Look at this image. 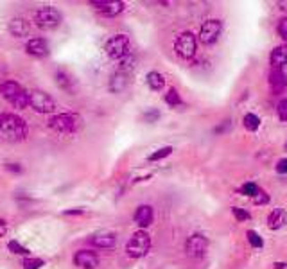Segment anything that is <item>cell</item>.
<instances>
[{"instance_id": "obj_3", "label": "cell", "mask_w": 287, "mask_h": 269, "mask_svg": "<svg viewBox=\"0 0 287 269\" xmlns=\"http://www.w3.org/2000/svg\"><path fill=\"white\" fill-rule=\"evenodd\" d=\"M149 248H151V237L148 232L138 230L129 237L128 244H126V255L129 258H142L148 255Z\"/></svg>"}, {"instance_id": "obj_24", "label": "cell", "mask_w": 287, "mask_h": 269, "mask_svg": "<svg viewBox=\"0 0 287 269\" xmlns=\"http://www.w3.org/2000/svg\"><path fill=\"white\" fill-rule=\"evenodd\" d=\"M163 101H165L169 106H173V108H176V106L181 104V97H180V94L176 92V88H169L167 94H165V97H163Z\"/></svg>"}, {"instance_id": "obj_33", "label": "cell", "mask_w": 287, "mask_h": 269, "mask_svg": "<svg viewBox=\"0 0 287 269\" xmlns=\"http://www.w3.org/2000/svg\"><path fill=\"white\" fill-rule=\"evenodd\" d=\"M158 117H160V113L156 111V109H149V111L144 113V120H146V122H155Z\"/></svg>"}, {"instance_id": "obj_28", "label": "cell", "mask_w": 287, "mask_h": 269, "mask_svg": "<svg viewBox=\"0 0 287 269\" xmlns=\"http://www.w3.org/2000/svg\"><path fill=\"white\" fill-rule=\"evenodd\" d=\"M246 235H248V240H250V244L253 248H262V246H264V240L260 239V235H258L257 232H253V230H248Z\"/></svg>"}, {"instance_id": "obj_38", "label": "cell", "mask_w": 287, "mask_h": 269, "mask_svg": "<svg viewBox=\"0 0 287 269\" xmlns=\"http://www.w3.org/2000/svg\"><path fill=\"white\" fill-rule=\"evenodd\" d=\"M8 233V222L4 219H0V237H4Z\"/></svg>"}, {"instance_id": "obj_4", "label": "cell", "mask_w": 287, "mask_h": 269, "mask_svg": "<svg viewBox=\"0 0 287 269\" xmlns=\"http://www.w3.org/2000/svg\"><path fill=\"white\" fill-rule=\"evenodd\" d=\"M63 15L58 8H52V6H43L34 13V24H36L40 29L43 31H52L61 24Z\"/></svg>"}, {"instance_id": "obj_2", "label": "cell", "mask_w": 287, "mask_h": 269, "mask_svg": "<svg viewBox=\"0 0 287 269\" xmlns=\"http://www.w3.org/2000/svg\"><path fill=\"white\" fill-rule=\"evenodd\" d=\"M0 94L11 106L18 109H23L29 106V92L15 79H6L0 84Z\"/></svg>"}, {"instance_id": "obj_19", "label": "cell", "mask_w": 287, "mask_h": 269, "mask_svg": "<svg viewBox=\"0 0 287 269\" xmlns=\"http://www.w3.org/2000/svg\"><path fill=\"white\" fill-rule=\"evenodd\" d=\"M29 22H27L26 18H20V16H16V18H13L11 22H9V33L13 34L15 38H23L29 34Z\"/></svg>"}, {"instance_id": "obj_39", "label": "cell", "mask_w": 287, "mask_h": 269, "mask_svg": "<svg viewBox=\"0 0 287 269\" xmlns=\"http://www.w3.org/2000/svg\"><path fill=\"white\" fill-rule=\"evenodd\" d=\"M278 6H280V9H282L283 13H287V2H280Z\"/></svg>"}, {"instance_id": "obj_37", "label": "cell", "mask_w": 287, "mask_h": 269, "mask_svg": "<svg viewBox=\"0 0 287 269\" xmlns=\"http://www.w3.org/2000/svg\"><path fill=\"white\" fill-rule=\"evenodd\" d=\"M63 214L65 215H83L85 210H83V208H70V210H65Z\"/></svg>"}, {"instance_id": "obj_14", "label": "cell", "mask_w": 287, "mask_h": 269, "mask_svg": "<svg viewBox=\"0 0 287 269\" xmlns=\"http://www.w3.org/2000/svg\"><path fill=\"white\" fill-rule=\"evenodd\" d=\"M135 222L140 226V228H148V226L153 225V219H155V210H153L151 205H140L135 210V215H133Z\"/></svg>"}, {"instance_id": "obj_36", "label": "cell", "mask_w": 287, "mask_h": 269, "mask_svg": "<svg viewBox=\"0 0 287 269\" xmlns=\"http://www.w3.org/2000/svg\"><path fill=\"white\" fill-rule=\"evenodd\" d=\"M268 199H269V197L266 196L264 192H260V190H258V194H257V196H255V201H257L258 205H264V203H268Z\"/></svg>"}, {"instance_id": "obj_18", "label": "cell", "mask_w": 287, "mask_h": 269, "mask_svg": "<svg viewBox=\"0 0 287 269\" xmlns=\"http://www.w3.org/2000/svg\"><path fill=\"white\" fill-rule=\"evenodd\" d=\"M269 63H271V70H282V66L287 65V45L273 49L269 54Z\"/></svg>"}, {"instance_id": "obj_20", "label": "cell", "mask_w": 287, "mask_h": 269, "mask_svg": "<svg viewBox=\"0 0 287 269\" xmlns=\"http://www.w3.org/2000/svg\"><path fill=\"white\" fill-rule=\"evenodd\" d=\"M128 83H129L128 74L118 70V72H115L110 79V92L111 94H121V92H124L126 88H128Z\"/></svg>"}, {"instance_id": "obj_23", "label": "cell", "mask_w": 287, "mask_h": 269, "mask_svg": "<svg viewBox=\"0 0 287 269\" xmlns=\"http://www.w3.org/2000/svg\"><path fill=\"white\" fill-rule=\"evenodd\" d=\"M243 124L248 131H257L258 126H260V119H258L255 113H246L243 119Z\"/></svg>"}, {"instance_id": "obj_6", "label": "cell", "mask_w": 287, "mask_h": 269, "mask_svg": "<svg viewBox=\"0 0 287 269\" xmlns=\"http://www.w3.org/2000/svg\"><path fill=\"white\" fill-rule=\"evenodd\" d=\"M129 36L126 34H113L110 40L104 43V52L110 59H124L129 54Z\"/></svg>"}, {"instance_id": "obj_21", "label": "cell", "mask_w": 287, "mask_h": 269, "mask_svg": "<svg viewBox=\"0 0 287 269\" xmlns=\"http://www.w3.org/2000/svg\"><path fill=\"white\" fill-rule=\"evenodd\" d=\"M287 222V212L283 208H275L268 215V226L271 230H280Z\"/></svg>"}, {"instance_id": "obj_25", "label": "cell", "mask_w": 287, "mask_h": 269, "mask_svg": "<svg viewBox=\"0 0 287 269\" xmlns=\"http://www.w3.org/2000/svg\"><path fill=\"white\" fill-rule=\"evenodd\" d=\"M22 269H40L45 265V260L43 258H31V257H26L22 260Z\"/></svg>"}, {"instance_id": "obj_35", "label": "cell", "mask_w": 287, "mask_h": 269, "mask_svg": "<svg viewBox=\"0 0 287 269\" xmlns=\"http://www.w3.org/2000/svg\"><path fill=\"white\" fill-rule=\"evenodd\" d=\"M276 172H280V174H285V172H287V158H283V160H280L278 164H276Z\"/></svg>"}, {"instance_id": "obj_40", "label": "cell", "mask_w": 287, "mask_h": 269, "mask_svg": "<svg viewBox=\"0 0 287 269\" xmlns=\"http://www.w3.org/2000/svg\"><path fill=\"white\" fill-rule=\"evenodd\" d=\"M275 267L276 269H282V267H285V264H283V262H278V264H275Z\"/></svg>"}, {"instance_id": "obj_29", "label": "cell", "mask_w": 287, "mask_h": 269, "mask_svg": "<svg viewBox=\"0 0 287 269\" xmlns=\"http://www.w3.org/2000/svg\"><path fill=\"white\" fill-rule=\"evenodd\" d=\"M241 192L246 194V196H253L255 197L258 194V187L255 185V183H244L243 189H241Z\"/></svg>"}, {"instance_id": "obj_7", "label": "cell", "mask_w": 287, "mask_h": 269, "mask_svg": "<svg viewBox=\"0 0 287 269\" xmlns=\"http://www.w3.org/2000/svg\"><path fill=\"white\" fill-rule=\"evenodd\" d=\"M174 51L181 59H190L194 58L196 51H198V40L190 31H185L174 41Z\"/></svg>"}, {"instance_id": "obj_34", "label": "cell", "mask_w": 287, "mask_h": 269, "mask_svg": "<svg viewBox=\"0 0 287 269\" xmlns=\"http://www.w3.org/2000/svg\"><path fill=\"white\" fill-rule=\"evenodd\" d=\"M6 169L11 172H16V174H20V172H23V167L20 164H6Z\"/></svg>"}, {"instance_id": "obj_30", "label": "cell", "mask_w": 287, "mask_h": 269, "mask_svg": "<svg viewBox=\"0 0 287 269\" xmlns=\"http://www.w3.org/2000/svg\"><path fill=\"white\" fill-rule=\"evenodd\" d=\"M276 113L282 120H287V99H282L276 106Z\"/></svg>"}, {"instance_id": "obj_15", "label": "cell", "mask_w": 287, "mask_h": 269, "mask_svg": "<svg viewBox=\"0 0 287 269\" xmlns=\"http://www.w3.org/2000/svg\"><path fill=\"white\" fill-rule=\"evenodd\" d=\"M88 244L93 248H101V250H110L117 244V235L115 233H95V235L88 237Z\"/></svg>"}, {"instance_id": "obj_10", "label": "cell", "mask_w": 287, "mask_h": 269, "mask_svg": "<svg viewBox=\"0 0 287 269\" xmlns=\"http://www.w3.org/2000/svg\"><path fill=\"white\" fill-rule=\"evenodd\" d=\"M92 8L104 18H115L121 13H124L126 4L121 0H95L92 2Z\"/></svg>"}, {"instance_id": "obj_26", "label": "cell", "mask_w": 287, "mask_h": 269, "mask_svg": "<svg viewBox=\"0 0 287 269\" xmlns=\"http://www.w3.org/2000/svg\"><path fill=\"white\" fill-rule=\"evenodd\" d=\"M171 153H173V147H171V146L160 147L158 151H155V153H153V154H149V156H148V160H149V162H158V160H163V158H167Z\"/></svg>"}, {"instance_id": "obj_16", "label": "cell", "mask_w": 287, "mask_h": 269, "mask_svg": "<svg viewBox=\"0 0 287 269\" xmlns=\"http://www.w3.org/2000/svg\"><path fill=\"white\" fill-rule=\"evenodd\" d=\"M54 77H56V84H58L63 92H66V94H72V95L76 94V83H74V79H72V76H70L66 70L58 69V70H56V74H54Z\"/></svg>"}, {"instance_id": "obj_8", "label": "cell", "mask_w": 287, "mask_h": 269, "mask_svg": "<svg viewBox=\"0 0 287 269\" xmlns=\"http://www.w3.org/2000/svg\"><path fill=\"white\" fill-rule=\"evenodd\" d=\"M29 106L36 113H54L56 111V101L43 90L29 92Z\"/></svg>"}, {"instance_id": "obj_12", "label": "cell", "mask_w": 287, "mask_h": 269, "mask_svg": "<svg viewBox=\"0 0 287 269\" xmlns=\"http://www.w3.org/2000/svg\"><path fill=\"white\" fill-rule=\"evenodd\" d=\"M74 264L81 269H95L99 265V255L93 250H79L74 253Z\"/></svg>"}, {"instance_id": "obj_31", "label": "cell", "mask_w": 287, "mask_h": 269, "mask_svg": "<svg viewBox=\"0 0 287 269\" xmlns=\"http://www.w3.org/2000/svg\"><path fill=\"white\" fill-rule=\"evenodd\" d=\"M232 212H233V215H235L237 221H248V219H250V214H248L246 210H243V208H239V207H233Z\"/></svg>"}, {"instance_id": "obj_32", "label": "cell", "mask_w": 287, "mask_h": 269, "mask_svg": "<svg viewBox=\"0 0 287 269\" xmlns=\"http://www.w3.org/2000/svg\"><path fill=\"white\" fill-rule=\"evenodd\" d=\"M276 29H278V34L280 36L283 38V40H287V16L285 18H282L278 22V27H276Z\"/></svg>"}, {"instance_id": "obj_9", "label": "cell", "mask_w": 287, "mask_h": 269, "mask_svg": "<svg viewBox=\"0 0 287 269\" xmlns=\"http://www.w3.org/2000/svg\"><path fill=\"white\" fill-rule=\"evenodd\" d=\"M221 29H223L221 20H218V18L206 20V22H203L201 29H199V41H201L203 45L216 43L219 34H221Z\"/></svg>"}, {"instance_id": "obj_1", "label": "cell", "mask_w": 287, "mask_h": 269, "mask_svg": "<svg viewBox=\"0 0 287 269\" xmlns=\"http://www.w3.org/2000/svg\"><path fill=\"white\" fill-rule=\"evenodd\" d=\"M29 133L27 122L15 113H0V140L20 142Z\"/></svg>"}, {"instance_id": "obj_27", "label": "cell", "mask_w": 287, "mask_h": 269, "mask_svg": "<svg viewBox=\"0 0 287 269\" xmlns=\"http://www.w3.org/2000/svg\"><path fill=\"white\" fill-rule=\"evenodd\" d=\"M8 250L11 251V253H15V255H22V257H27V255L31 253V251L27 250L26 246H22V244H20L18 240H9Z\"/></svg>"}, {"instance_id": "obj_22", "label": "cell", "mask_w": 287, "mask_h": 269, "mask_svg": "<svg viewBox=\"0 0 287 269\" xmlns=\"http://www.w3.org/2000/svg\"><path fill=\"white\" fill-rule=\"evenodd\" d=\"M146 83H148V86L151 88V90L160 92L165 86V77L160 72H156V70H151V72H148V76H146Z\"/></svg>"}, {"instance_id": "obj_13", "label": "cell", "mask_w": 287, "mask_h": 269, "mask_svg": "<svg viewBox=\"0 0 287 269\" xmlns=\"http://www.w3.org/2000/svg\"><path fill=\"white\" fill-rule=\"evenodd\" d=\"M26 52L33 58H45L49 56V41L45 38H31L26 43Z\"/></svg>"}, {"instance_id": "obj_17", "label": "cell", "mask_w": 287, "mask_h": 269, "mask_svg": "<svg viewBox=\"0 0 287 269\" xmlns=\"http://www.w3.org/2000/svg\"><path fill=\"white\" fill-rule=\"evenodd\" d=\"M269 88L273 94H282L287 88V76L282 70H271L269 74Z\"/></svg>"}, {"instance_id": "obj_11", "label": "cell", "mask_w": 287, "mask_h": 269, "mask_svg": "<svg viewBox=\"0 0 287 269\" xmlns=\"http://www.w3.org/2000/svg\"><path fill=\"white\" fill-rule=\"evenodd\" d=\"M206 250H208V239L203 233H194L185 242V253L188 257H194V258L203 257L206 253Z\"/></svg>"}, {"instance_id": "obj_5", "label": "cell", "mask_w": 287, "mask_h": 269, "mask_svg": "<svg viewBox=\"0 0 287 269\" xmlns=\"http://www.w3.org/2000/svg\"><path fill=\"white\" fill-rule=\"evenodd\" d=\"M79 126H81V119L74 113H58V115H52L49 119V127H52L58 133L70 134L78 131Z\"/></svg>"}]
</instances>
